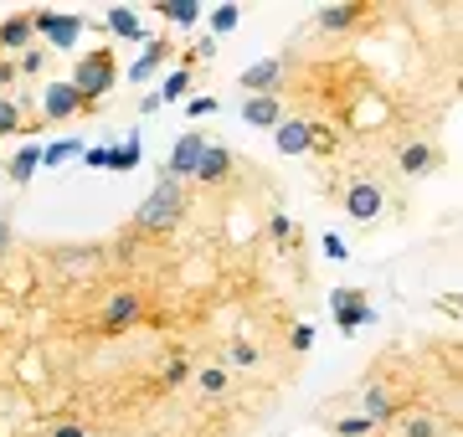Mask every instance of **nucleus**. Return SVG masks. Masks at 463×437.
I'll list each match as a JSON object with an SVG mask.
<instances>
[{
    "mask_svg": "<svg viewBox=\"0 0 463 437\" xmlns=\"http://www.w3.org/2000/svg\"><path fill=\"white\" fill-rule=\"evenodd\" d=\"M361 417H371L381 427L386 417H397V396H392L386 386H365L361 391Z\"/></svg>",
    "mask_w": 463,
    "mask_h": 437,
    "instance_id": "14",
    "label": "nucleus"
},
{
    "mask_svg": "<svg viewBox=\"0 0 463 437\" xmlns=\"http://www.w3.org/2000/svg\"><path fill=\"white\" fill-rule=\"evenodd\" d=\"M206 144H212V139L206 135H196V129H191V135H181L175 139V150H170V175H175V181H185V175H191V170H196V160H201V150H206Z\"/></svg>",
    "mask_w": 463,
    "mask_h": 437,
    "instance_id": "10",
    "label": "nucleus"
},
{
    "mask_svg": "<svg viewBox=\"0 0 463 437\" xmlns=\"http://www.w3.org/2000/svg\"><path fill=\"white\" fill-rule=\"evenodd\" d=\"M52 437H88V427H83V422H62Z\"/></svg>",
    "mask_w": 463,
    "mask_h": 437,
    "instance_id": "35",
    "label": "nucleus"
},
{
    "mask_svg": "<svg viewBox=\"0 0 463 437\" xmlns=\"http://www.w3.org/2000/svg\"><path fill=\"white\" fill-rule=\"evenodd\" d=\"M402 437H438V427H432L428 417H412V422H407V432H402Z\"/></svg>",
    "mask_w": 463,
    "mask_h": 437,
    "instance_id": "32",
    "label": "nucleus"
},
{
    "mask_svg": "<svg viewBox=\"0 0 463 437\" xmlns=\"http://www.w3.org/2000/svg\"><path fill=\"white\" fill-rule=\"evenodd\" d=\"M397 165H402V175H428V170L438 165V150H432V144H422V139H412V144H402Z\"/></svg>",
    "mask_w": 463,
    "mask_h": 437,
    "instance_id": "13",
    "label": "nucleus"
},
{
    "mask_svg": "<svg viewBox=\"0 0 463 437\" xmlns=\"http://www.w3.org/2000/svg\"><path fill=\"white\" fill-rule=\"evenodd\" d=\"M42 68H47V51H42V47H26V51H21L16 72H32V78H36V72H42Z\"/></svg>",
    "mask_w": 463,
    "mask_h": 437,
    "instance_id": "29",
    "label": "nucleus"
},
{
    "mask_svg": "<svg viewBox=\"0 0 463 437\" xmlns=\"http://www.w3.org/2000/svg\"><path fill=\"white\" fill-rule=\"evenodd\" d=\"M361 21H365V0H355V5H330V11H319V32H350Z\"/></svg>",
    "mask_w": 463,
    "mask_h": 437,
    "instance_id": "16",
    "label": "nucleus"
},
{
    "mask_svg": "<svg viewBox=\"0 0 463 437\" xmlns=\"http://www.w3.org/2000/svg\"><path fill=\"white\" fill-rule=\"evenodd\" d=\"M181 211H185L181 185H160V181H155V191H149V201L139 206L134 227H139V232H170V227L181 221Z\"/></svg>",
    "mask_w": 463,
    "mask_h": 437,
    "instance_id": "2",
    "label": "nucleus"
},
{
    "mask_svg": "<svg viewBox=\"0 0 463 437\" xmlns=\"http://www.w3.org/2000/svg\"><path fill=\"white\" fill-rule=\"evenodd\" d=\"M145 314V303H139V293L134 288H118L114 299L103 303V330H129L134 320Z\"/></svg>",
    "mask_w": 463,
    "mask_h": 437,
    "instance_id": "9",
    "label": "nucleus"
},
{
    "mask_svg": "<svg viewBox=\"0 0 463 437\" xmlns=\"http://www.w3.org/2000/svg\"><path fill=\"white\" fill-rule=\"evenodd\" d=\"M191 114H216V98H191Z\"/></svg>",
    "mask_w": 463,
    "mask_h": 437,
    "instance_id": "36",
    "label": "nucleus"
},
{
    "mask_svg": "<svg viewBox=\"0 0 463 437\" xmlns=\"http://www.w3.org/2000/svg\"><path fill=\"white\" fill-rule=\"evenodd\" d=\"M109 32L139 42V16H134V11H109Z\"/></svg>",
    "mask_w": 463,
    "mask_h": 437,
    "instance_id": "22",
    "label": "nucleus"
},
{
    "mask_svg": "<svg viewBox=\"0 0 463 437\" xmlns=\"http://www.w3.org/2000/svg\"><path fill=\"white\" fill-rule=\"evenodd\" d=\"M232 165H237V160H232L227 144H206V150H201V160H196V170H191V181H201V185H222V181L232 175Z\"/></svg>",
    "mask_w": 463,
    "mask_h": 437,
    "instance_id": "6",
    "label": "nucleus"
},
{
    "mask_svg": "<svg viewBox=\"0 0 463 437\" xmlns=\"http://www.w3.org/2000/svg\"><path fill=\"white\" fill-rule=\"evenodd\" d=\"M273 139H279V154H309V150H325L330 144L325 124H315V118H279Z\"/></svg>",
    "mask_w": 463,
    "mask_h": 437,
    "instance_id": "3",
    "label": "nucleus"
},
{
    "mask_svg": "<svg viewBox=\"0 0 463 437\" xmlns=\"http://www.w3.org/2000/svg\"><path fill=\"white\" fill-rule=\"evenodd\" d=\"M11 247V221H0V253Z\"/></svg>",
    "mask_w": 463,
    "mask_h": 437,
    "instance_id": "37",
    "label": "nucleus"
},
{
    "mask_svg": "<svg viewBox=\"0 0 463 437\" xmlns=\"http://www.w3.org/2000/svg\"><path fill=\"white\" fill-rule=\"evenodd\" d=\"M227 366L232 370H248V366H258V345H248V339H237L227 350Z\"/></svg>",
    "mask_w": 463,
    "mask_h": 437,
    "instance_id": "25",
    "label": "nucleus"
},
{
    "mask_svg": "<svg viewBox=\"0 0 463 437\" xmlns=\"http://www.w3.org/2000/svg\"><path fill=\"white\" fill-rule=\"evenodd\" d=\"M170 57H175V47H170V42H149V47H145V57H139V62L129 68V78H134V83H145L149 72L160 68V62H170Z\"/></svg>",
    "mask_w": 463,
    "mask_h": 437,
    "instance_id": "17",
    "label": "nucleus"
},
{
    "mask_svg": "<svg viewBox=\"0 0 463 437\" xmlns=\"http://www.w3.org/2000/svg\"><path fill=\"white\" fill-rule=\"evenodd\" d=\"M268 232H273V237H294V221H288V217H273V221H268Z\"/></svg>",
    "mask_w": 463,
    "mask_h": 437,
    "instance_id": "34",
    "label": "nucleus"
},
{
    "mask_svg": "<svg viewBox=\"0 0 463 437\" xmlns=\"http://www.w3.org/2000/svg\"><path fill=\"white\" fill-rule=\"evenodd\" d=\"M67 83L78 88V93H83L88 103H99L103 93H109V88L118 83V62H114V51H109V47H93V51H83V57H78V68H72V78H67Z\"/></svg>",
    "mask_w": 463,
    "mask_h": 437,
    "instance_id": "1",
    "label": "nucleus"
},
{
    "mask_svg": "<svg viewBox=\"0 0 463 437\" xmlns=\"http://www.w3.org/2000/svg\"><path fill=\"white\" fill-rule=\"evenodd\" d=\"M381 206H386V196H381L376 181H355V185L345 191V211H350L355 221H376Z\"/></svg>",
    "mask_w": 463,
    "mask_h": 437,
    "instance_id": "8",
    "label": "nucleus"
},
{
    "mask_svg": "<svg viewBox=\"0 0 463 437\" xmlns=\"http://www.w3.org/2000/svg\"><path fill=\"white\" fill-rule=\"evenodd\" d=\"M57 263H62V273H88L99 263V253H57Z\"/></svg>",
    "mask_w": 463,
    "mask_h": 437,
    "instance_id": "27",
    "label": "nucleus"
},
{
    "mask_svg": "<svg viewBox=\"0 0 463 437\" xmlns=\"http://www.w3.org/2000/svg\"><path fill=\"white\" fill-rule=\"evenodd\" d=\"M160 16H170L175 26H191L201 16V5H191V0H160Z\"/></svg>",
    "mask_w": 463,
    "mask_h": 437,
    "instance_id": "20",
    "label": "nucleus"
},
{
    "mask_svg": "<svg viewBox=\"0 0 463 437\" xmlns=\"http://www.w3.org/2000/svg\"><path fill=\"white\" fill-rule=\"evenodd\" d=\"M32 42H36L32 16H5L0 21V51H26Z\"/></svg>",
    "mask_w": 463,
    "mask_h": 437,
    "instance_id": "12",
    "label": "nucleus"
},
{
    "mask_svg": "<svg viewBox=\"0 0 463 437\" xmlns=\"http://www.w3.org/2000/svg\"><path fill=\"white\" fill-rule=\"evenodd\" d=\"M88 108H93V103L67 83V78L62 83H47V93H42V118H47V124H67V118L88 114Z\"/></svg>",
    "mask_w": 463,
    "mask_h": 437,
    "instance_id": "5",
    "label": "nucleus"
},
{
    "mask_svg": "<svg viewBox=\"0 0 463 437\" xmlns=\"http://www.w3.org/2000/svg\"><path fill=\"white\" fill-rule=\"evenodd\" d=\"M279 78H283V57H263L242 72V88H248V98H268L279 88Z\"/></svg>",
    "mask_w": 463,
    "mask_h": 437,
    "instance_id": "11",
    "label": "nucleus"
},
{
    "mask_svg": "<svg viewBox=\"0 0 463 437\" xmlns=\"http://www.w3.org/2000/svg\"><path fill=\"white\" fill-rule=\"evenodd\" d=\"M309 345H315V324H298V330H294V350L304 355Z\"/></svg>",
    "mask_w": 463,
    "mask_h": 437,
    "instance_id": "33",
    "label": "nucleus"
},
{
    "mask_svg": "<svg viewBox=\"0 0 463 437\" xmlns=\"http://www.w3.org/2000/svg\"><path fill=\"white\" fill-rule=\"evenodd\" d=\"M72 154H78V139H62V144L42 150V165H62V160H72Z\"/></svg>",
    "mask_w": 463,
    "mask_h": 437,
    "instance_id": "28",
    "label": "nucleus"
},
{
    "mask_svg": "<svg viewBox=\"0 0 463 437\" xmlns=\"http://www.w3.org/2000/svg\"><path fill=\"white\" fill-rule=\"evenodd\" d=\"M191 83H196V78H191V72H170V78H165V88H160V103H181L185 98V93H191Z\"/></svg>",
    "mask_w": 463,
    "mask_h": 437,
    "instance_id": "19",
    "label": "nucleus"
},
{
    "mask_svg": "<svg viewBox=\"0 0 463 437\" xmlns=\"http://www.w3.org/2000/svg\"><path fill=\"white\" fill-rule=\"evenodd\" d=\"M283 118V103L268 93V98H248L242 103V124H258V129H279Z\"/></svg>",
    "mask_w": 463,
    "mask_h": 437,
    "instance_id": "15",
    "label": "nucleus"
},
{
    "mask_svg": "<svg viewBox=\"0 0 463 437\" xmlns=\"http://www.w3.org/2000/svg\"><path fill=\"white\" fill-rule=\"evenodd\" d=\"M191 370H196L191 360H170V366H165V386H181V381L191 376Z\"/></svg>",
    "mask_w": 463,
    "mask_h": 437,
    "instance_id": "31",
    "label": "nucleus"
},
{
    "mask_svg": "<svg viewBox=\"0 0 463 437\" xmlns=\"http://www.w3.org/2000/svg\"><path fill=\"white\" fill-rule=\"evenodd\" d=\"M36 165H42V150H36V144H26L21 154H11V160H5V175H11V185H26L36 175Z\"/></svg>",
    "mask_w": 463,
    "mask_h": 437,
    "instance_id": "18",
    "label": "nucleus"
},
{
    "mask_svg": "<svg viewBox=\"0 0 463 437\" xmlns=\"http://www.w3.org/2000/svg\"><path fill=\"white\" fill-rule=\"evenodd\" d=\"M237 26H242V5H222V11H212V32L216 36L237 32Z\"/></svg>",
    "mask_w": 463,
    "mask_h": 437,
    "instance_id": "24",
    "label": "nucleus"
},
{
    "mask_svg": "<svg viewBox=\"0 0 463 437\" xmlns=\"http://www.w3.org/2000/svg\"><path fill=\"white\" fill-rule=\"evenodd\" d=\"M330 432L335 437H371V432H376V422H371V417H335Z\"/></svg>",
    "mask_w": 463,
    "mask_h": 437,
    "instance_id": "21",
    "label": "nucleus"
},
{
    "mask_svg": "<svg viewBox=\"0 0 463 437\" xmlns=\"http://www.w3.org/2000/svg\"><path fill=\"white\" fill-rule=\"evenodd\" d=\"M134 160H139V135H129L118 150H109V170H129Z\"/></svg>",
    "mask_w": 463,
    "mask_h": 437,
    "instance_id": "23",
    "label": "nucleus"
},
{
    "mask_svg": "<svg viewBox=\"0 0 463 437\" xmlns=\"http://www.w3.org/2000/svg\"><path fill=\"white\" fill-rule=\"evenodd\" d=\"M196 381H201V391H206V396H222V391H227V370L222 366H212V370H196Z\"/></svg>",
    "mask_w": 463,
    "mask_h": 437,
    "instance_id": "26",
    "label": "nucleus"
},
{
    "mask_svg": "<svg viewBox=\"0 0 463 437\" xmlns=\"http://www.w3.org/2000/svg\"><path fill=\"white\" fill-rule=\"evenodd\" d=\"M32 26H36V36H47L52 51H72L88 21H83V16H57V11H36Z\"/></svg>",
    "mask_w": 463,
    "mask_h": 437,
    "instance_id": "4",
    "label": "nucleus"
},
{
    "mask_svg": "<svg viewBox=\"0 0 463 437\" xmlns=\"http://www.w3.org/2000/svg\"><path fill=\"white\" fill-rule=\"evenodd\" d=\"M335 324L340 330H361L365 320H371V303H365V293L361 288H335Z\"/></svg>",
    "mask_w": 463,
    "mask_h": 437,
    "instance_id": "7",
    "label": "nucleus"
},
{
    "mask_svg": "<svg viewBox=\"0 0 463 437\" xmlns=\"http://www.w3.org/2000/svg\"><path fill=\"white\" fill-rule=\"evenodd\" d=\"M21 129V108L11 98H0V135H16Z\"/></svg>",
    "mask_w": 463,
    "mask_h": 437,
    "instance_id": "30",
    "label": "nucleus"
}]
</instances>
